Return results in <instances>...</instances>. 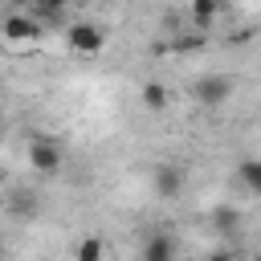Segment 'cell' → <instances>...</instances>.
I'll return each mask as SVG.
<instances>
[{
    "label": "cell",
    "mask_w": 261,
    "mask_h": 261,
    "mask_svg": "<svg viewBox=\"0 0 261 261\" xmlns=\"http://www.w3.org/2000/svg\"><path fill=\"white\" fill-rule=\"evenodd\" d=\"M143 261H175V237L167 228H155L143 241Z\"/></svg>",
    "instance_id": "obj_6"
},
{
    "label": "cell",
    "mask_w": 261,
    "mask_h": 261,
    "mask_svg": "<svg viewBox=\"0 0 261 261\" xmlns=\"http://www.w3.org/2000/svg\"><path fill=\"white\" fill-rule=\"evenodd\" d=\"M188 16H192L196 24H212V20L220 16V4H212V0H196V4L188 8Z\"/></svg>",
    "instance_id": "obj_10"
},
{
    "label": "cell",
    "mask_w": 261,
    "mask_h": 261,
    "mask_svg": "<svg viewBox=\"0 0 261 261\" xmlns=\"http://www.w3.org/2000/svg\"><path fill=\"white\" fill-rule=\"evenodd\" d=\"M237 179H241V188L261 196V159H241L237 163Z\"/></svg>",
    "instance_id": "obj_8"
},
{
    "label": "cell",
    "mask_w": 261,
    "mask_h": 261,
    "mask_svg": "<svg viewBox=\"0 0 261 261\" xmlns=\"http://www.w3.org/2000/svg\"><path fill=\"white\" fill-rule=\"evenodd\" d=\"M41 24L29 16V12H8L4 20H0V41L4 45H12V49H37L41 45Z\"/></svg>",
    "instance_id": "obj_1"
},
{
    "label": "cell",
    "mask_w": 261,
    "mask_h": 261,
    "mask_svg": "<svg viewBox=\"0 0 261 261\" xmlns=\"http://www.w3.org/2000/svg\"><path fill=\"white\" fill-rule=\"evenodd\" d=\"M61 143L57 139H45V135H37V139H29V163L41 171V175H53L57 167H61Z\"/></svg>",
    "instance_id": "obj_4"
},
{
    "label": "cell",
    "mask_w": 261,
    "mask_h": 261,
    "mask_svg": "<svg viewBox=\"0 0 261 261\" xmlns=\"http://www.w3.org/2000/svg\"><path fill=\"white\" fill-rule=\"evenodd\" d=\"M0 261H4V257H0Z\"/></svg>",
    "instance_id": "obj_12"
},
{
    "label": "cell",
    "mask_w": 261,
    "mask_h": 261,
    "mask_svg": "<svg viewBox=\"0 0 261 261\" xmlns=\"http://www.w3.org/2000/svg\"><path fill=\"white\" fill-rule=\"evenodd\" d=\"M208 261H237V257H232V253H224V249H220V253H212V257H208Z\"/></svg>",
    "instance_id": "obj_11"
},
{
    "label": "cell",
    "mask_w": 261,
    "mask_h": 261,
    "mask_svg": "<svg viewBox=\"0 0 261 261\" xmlns=\"http://www.w3.org/2000/svg\"><path fill=\"white\" fill-rule=\"evenodd\" d=\"M65 41H69V49H73L77 57H98V53L106 49V33H102L98 24H90V20L65 24Z\"/></svg>",
    "instance_id": "obj_3"
},
{
    "label": "cell",
    "mask_w": 261,
    "mask_h": 261,
    "mask_svg": "<svg viewBox=\"0 0 261 261\" xmlns=\"http://www.w3.org/2000/svg\"><path fill=\"white\" fill-rule=\"evenodd\" d=\"M73 261H106V241L98 232H86L73 249Z\"/></svg>",
    "instance_id": "obj_7"
},
{
    "label": "cell",
    "mask_w": 261,
    "mask_h": 261,
    "mask_svg": "<svg viewBox=\"0 0 261 261\" xmlns=\"http://www.w3.org/2000/svg\"><path fill=\"white\" fill-rule=\"evenodd\" d=\"M151 184H155V192H159L163 200H175V196L184 192V167H179V163H159L155 175H151Z\"/></svg>",
    "instance_id": "obj_5"
},
{
    "label": "cell",
    "mask_w": 261,
    "mask_h": 261,
    "mask_svg": "<svg viewBox=\"0 0 261 261\" xmlns=\"http://www.w3.org/2000/svg\"><path fill=\"white\" fill-rule=\"evenodd\" d=\"M232 90H237V82H232L228 73H200V77L192 82V98H196L200 106H224V102L232 98Z\"/></svg>",
    "instance_id": "obj_2"
},
{
    "label": "cell",
    "mask_w": 261,
    "mask_h": 261,
    "mask_svg": "<svg viewBox=\"0 0 261 261\" xmlns=\"http://www.w3.org/2000/svg\"><path fill=\"white\" fill-rule=\"evenodd\" d=\"M167 102H171V94H167L163 82H147L143 86V106L147 110H167Z\"/></svg>",
    "instance_id": "obj_9"
}]
</instances>
